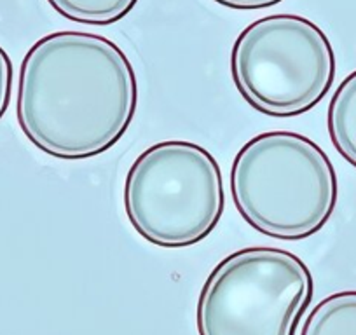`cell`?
I'll return each instance as SVG.
<instances>
[{
    "label": "cell",
    "mask_w": 356,
    "mask_h": 335,
    "mask_svg": "<svg viewBox=\"0 0 356 335\" xmlns=\"http://www.w3.org/2000/svg\"><path fill=\"white\" fill-rule=\"evenodd\" d=\"M138 81L124 51L91 32H53L22 61L16 119L33 147L79 161L111 150L131 126Z\"/></svg>",
    "instance_id": "cell-1"
},
{
    "label": "cell",
    "mask_w": 356,
    "mask_h": 335,
    "mask_svg": "<svg viewBox=\"0 0 356 335\" xmlns=\"http://www.w3.org/2000/svg\"><path fill=\"white\" fill-rule=\"evenodd\" d=\"M229 183L243 220L282 241L318 234L337 206L330 157L296 131H266L248 140L234 156Z\"/></svg>",
    "instance_id": "cell-2"
},
{
    "label": "cell",
    "mask_w": 356,
    "mask_h": 335,
    "mask_svg": "<svg viewBox=\"0 0 356 335\" xmlns=\"http://www.w3.org/2000/svg\"><path fill=\"white\" fill-rule=\"evenodd\" d=\"M122 201L131 227L150 245H197L224 215L220 166L210 150L189 140L154 143L128 170Z\"/></svg>",
    "instance_id": "cell-3"
},
{
    "label": "cell",
    "mask_w": 356,
    "mask_h": 335,
    "mask_svg": "<svg viewBox=\"0 0 356 335\" xmlns=\"http://www.w3.org/2000/svg\"><path fill=\"white\" fill-rule=\"evenodd\" d=\"M231 75L243 100L264 115L297 117L313 111L335 79L327 33L299 15L250 23L231 51Z\"/></svg>",
    "instance_id": "cell-4"
},
{
    "label": "cell",
    "mask_w": 356,
    "mask_h": 335,
    "mask_svg": "<svg viewBox=\"0 0 356 335\" xmlns=\"http://www.w3.org/2000/svg\"><path fill=\"white\" fill-rule=\"evenodd\" d=\"M314 281L292 252L250 246L215 265L196 307L200 335H297Z\"/></svg>",
    "instance_id": "cell-5"
},
{
    "label": "cell",
    "mask_w": 356,
    "mask_h": 335,
    "mask_svg": "<svg viewBox=\"0 0 356 335\" xmlns=\"http://www.w3.org/2000/svg\"><path fill=\"white\" fill-rule=\"evenodd\" d=\"M327 128L335 150L356 168V70L335 90L328 105Z\"/></svg>",
    "instance_id": "cell-6"
},
{
    "label": "cell",
    "mask_w": 356,
    "mask_h": 335,
    "mask_svg": "<svg viewBox=\"0 0 356 335\" xmlns=\"http://www.w3.org/2000/svg\"><path fill=\"white\" fill-rule=\"evenodd\" d=\"M300 335H356V290L332 293L318 302Z\"/></svg>",
    "instance_id": "cell-7"
},
{
    "label": "cell",
    "mask_w": 356,
    "mask_h": 335,
    "mask_svg": "<svg viewBox=\"0 0 356 335\" xmlns=\"http://www.w3.org/2000/svg\"><path fill=\"white\" fill-rule=\"evenodd\" d=\"M68 22L88 26H108L124 19L138 0H47Z\"/></svg>",
    "instance_id": "cell-8"
},
{
    "label": "cell",
    "mask_w": 356,
    "mask_h": 335,
    "mask_svg": "<svg viewBox=\"0 0 356 335\" xmlns=\"http://www.w3.org/2000/svg\"><path fill=\"white\" fill-rule=\"evenodd\" d=\"M13 61L6 49L0 46V119L4 117L8 112L9 104H11V93H13Z\"/></svg>",
    "instance_id": "cell-9"
},
{
    "label": "cell",
    "mask_w": 356,
    "mask_h": 335,
    "mask_svg": "<svg viewBox=\"0 0 356 335\" xmlns=\"http://www.w3.org/2000/svg\"><path fill=\"white\" fill-rule=\"evenodd\" d=\"M213 2L227 9H234V11H260V9H269L276 4H282L283 0H213Z\"/></svg>",
    "instance_id": "cell-10"
}]
</instances>
